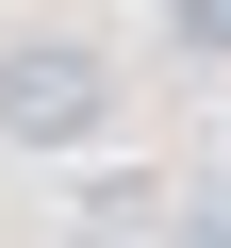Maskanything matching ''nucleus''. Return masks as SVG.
<instances>
[{
  "instance_id": "f257e3e1",
  "label": "nucleus",
  "mask_w": 231,
  "mask_h": 248,
  "mask_svg": "<svg viewBox=\"0 0 231 248\" xmlns=\"http://www.w3.org/2000/svg\"><path fill=\"white\" fill-rule=\"evenodd\" d=\"M116 133V50L99 33H17L0 50V149H99Z\"/></svg>"
},
{
  "instance_id": "f03ea898",
  "label": "nucleus",
  "mask_w": 231,
  "mask_h": 248,
  "mask_svg": "<svg viewBox=\"0 0 231 248\" xmlns=\"http://www.w3.org/2000/svg\"><path fill=\"white\" fill-rule=\"evenodd\" d=\"M165 50L182 66H231V0H165Z\"/></svg>"
},
{
  "instance_id": "7ed1b4c3",
  "label": "nucleus",
  "mask_w": 231,
  "mask_h": 248,
  "mask_svg": "<svg viewBox=\"0 0 231 248\" xmlns=\"http://www.w3.org/2000/svg\"><path fill=\"white\" fill-rule=\"evenodd\" d=\"M165 248H231V182H198V199H165Z\"/></svg>"
},
{
  "instance_id": "20e7f679",
  "label": "nucleus",
  "mask_w": 231,
  "mask_h": 248,
  "mask_svg": "<svg viewBox=\"0 0 231 248\" xmlns=\"http://www.w3.org/2000/svg\"><path fill=\"white\" fill-rule=\"evenodd\" d=\"M83 248H116V232H83Z\"/></svg>"
}]
</instances>
